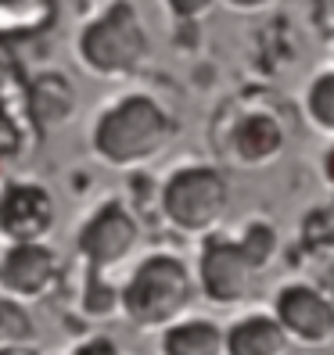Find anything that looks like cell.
Returning <instances> with one entry per match:
<instances>
[{
	"label": "cell",
	"instance_id": "6da1fadb",
	"mask_svg": "<svg viewBox=\"0 0 334 355\" xmlns=\"http://www.w3.org/2000/svg\"><path fill=\"white\" fill-rule=\"evenodd\" d=\"M162 348H165V355H219L223 338L208 320H191L183 327H169Z\"/></svg>",
	"mask_w": 334,
	"mask_h": 355
},
{
	"label": "cell",
	"instance_id": "7a4b0ae2",
	"mask_svg": "<svg viewBox=\"0 0 334 355\" xmlns=\"http://www.w3.org/2000/svg\"><path fill=\"white\" fill-rule=\"evenodd\" d=\"M223 345H226V355H281L284 330H281V323L266 320L262 334L256 338V334H248V327H244V320H241V323L223 338Z\"/></svg>",
	"mask_w": 334,
	"mask_h": 355
},
{
	"label": "cell",
	"instance_id": "3957f363",
	"mask_svg": "<svg viewBox=\"0 0 334 355\" xmlns=\"http://www.w3.org/2000/svg\"><path fill=\"white\" fill-rule=\"evenodd\" d=\"M327 180L334 183V148H331V155H327Z\"/></svg>",
	"mask_w": 334,
	"mask_h": 355
}]
</instances>
